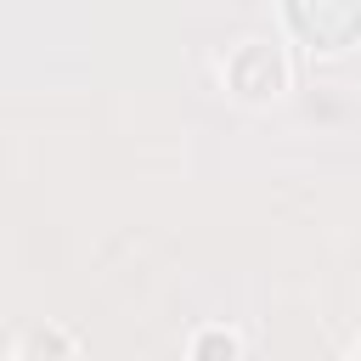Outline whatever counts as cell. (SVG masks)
Masks as SVG:
<instances>
[{
    "mask_svg": "<svg viewBox=\"0 0 361 361\" xmlns=\"http://www.w3.org/2000/svg\"><path fill=\"white\" fill-rule=\"evenodd\" d=\"M355 361H361V350H355Z\"/></svg>",
    "mask_w": 361,
    "mask_h": 361,
    "instance_id": "obj_5",
    "label": "cell"
},
{
    "mask_svg": "<svg viewBox=\"0 0 361 361\" xmlns=\"http://www.w3.org/2000/svg\"><path fill=\"white\" fill-rule=\"evenodd\" d=\"M197 361H237V338L231 333H203L197 338Z\"/></svg>",
    "mask_w": 361,
    "mask_h": 361,
    "instance_id": "obj_4",
    "label": "cell"
},
{
    "mask_svg": "<svg viewBox=\"0 0 361 361\" xmlns=\"http://www.w3.org/2000/svg\"><path fill=\"white\" fill-rule=\"evenodd\" d=\"M73 350H68V338L56 333V327H45V333H28V361H68Z\"/></svg>",
    "mask_w": 361,
    "mask_h": 361,
    "instance_id": "obj_3",
    "label": "cell"
},
{
    "mask_svg": "<svg viewBox=\"0 0 361 361\" xmlns=\"http://www.w3.org/2000/svg\"><path fill=\"white\" fill-rule=\"evenodd\" d=\"M231 85L248 96V102H265V96H276L282 90V79H288V68H282V56L271 51V45H243L237 56H231Z\"/></svg>",
    "mask_w": 361,
    "mask_h": 361,
    "instance_id": "obj_2",
    "label": "cell"
},
{
    "mask_svg": "<svg viewBox=\"0 0 361 361\" xmlns=\"http://www.w3.org/2000/svg\"><path fill=\"white\" fill-rule=\"evenodd\" d=\"M288 23L316 51H344L361 39V0H288Z\"/></svg>",
    "mask_w": 361,
    "mask_h": 361,
    "instance_id": "obj_1",
    "label": "cell"
}]
</instances>
